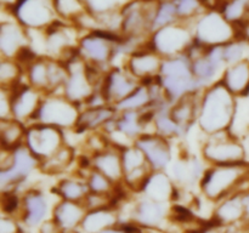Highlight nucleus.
Here are the masks:
<instances>
[{
	"mask_svg": "<svg viewBox=\"0 0 249 233\" xmlns=\"http://www.w3.org/2000/svg\"><path fill=\"white\" fill-rule=\"evenodd\" d=\"M237 108V97L219 80L201 92L196 126L202 135L230 130Z\"/></svg>",
	"mask_w": 249,
	"mask_h": 233,
	"instance_id": "nucleus-1",
	"label": "nucleus"
},
{
	"mask_svg": "<svg viewBox=\"0 0 249 233\" xmlns=\"http://www.w3.org/2000/svg\"><path fill=\"white\" fill-rule=\"evenodd\" d=\"M160 0H130L122 9L121 35L131 50L147 45Z\"/></svg>",
	"mask_w": 249,
	"mask_h": 233,
	"instance_id": "nucleus-2",
	"label": "nucleus"
},
{
	"mask_svg": "<svg viewBox=\"0 0 249 233\" xmlns=\"http://www.w3.org/2000/svg\"><path fill=\"white\" fill-rule=\"evenodd\" d=\"M124 39L112 32L94 29L85 31L78 43V55L85 63L96 69L107 72L116 65L119 49Z\"/></svg>",
	"mask_w": 249,
	"mask_h": 233,
	"instance_id": "nucleus-3",
	"label": "nucleus"
},
{
	"mask_svg": "<svg viewBox=\"0 0 249 233\" xmlns=\"http://www.w3.org/2000/svg\"><path fill=\"white\" fill-rule=\"evenodd\" d=\"M249 181V162L241 164L208 165L199 188L213 200L228 198Z\"/></svg>",
	"mask_w": 249,
	"mask_h": 233,
	"instance_id": "nucleus-4",
	"label": "nucleus"
},
{
	"mask_svg": "<svg viewBox=\"0 0 249 233\" xmlns=\"http://www.w3.org/2000/svg\"><path fill=\"white\" fill-rule=\"evenodd\" d=\"M195 41L204 48L223 46L245 35L237 24L232 23L219 9H207L191 22Z\"/></svg>",
	"mask_w": 249,
	"mask_h": 233,
	"instance_id": "nucleus-5",
	"label": "nucleus"
},
{
	"mask_svg": "<svg viewBox=\"0 0 249 233\" xmlns=\"http://www.w3.org/2000/svg\"><path fill=\"white\" fill-rule=\"evenodd\" d=\"M158 80L170 103L192 92H201L204 90L195 78L191 60L187 53L164 58Z\"/></svg>",
	"mask_w": 249,
	"mask_h": 233,
	"instance_id": "nucleus-6",
	"label": "nucleus"
},
{
	"mask_svg": "<svg viewBox=\"0 0 249 233\" xmlns=\"http://www.w3.org/2000/svg\"><path fill=\"white\" fill-rule=\"evenodd\" d=\"M199 155L208 165L241 164L249 162L247 146L230 130L203 135Z\"/></svg>",
	"mask_w": 249,
	"mask_h": 233,
	"instance_id": "nucleus-7",
	"label": "nucleus"
},
{
	"mask_svg": "<svg viewBox=\"0 0 249 233\" xmlns=\"http://www.w3.org/2000/svg\"><path fill=\"white\" fill-rule=\"evenodd\" d=\"M83 33L84 31L77 24L58 19L45 31H40V55L66 62L77 53Z\"/></svg>",
	"mask_w": 249,
	"mask_h": 233,
	"instance_id": "nucleus-8",
	"label": "nucleus"
},
{
	"mask_svg": "<svg viewBox=\"0 0 249 233\" xmlns=\"http://www.w3.org/2000/svg\"><path fill=\"white\" fill-rule=\"evenodd\" d=\"M0 184L2 191H14L33 172L39 171L40 162L24 145L0 154Z\"/></svg>",
	"mask_w": 249,
	"mask_h": 233,
	"instance_id": "nucleus-9",
	"label": "nucleus"
},
{
	"mask_svg": "<svg viewBox=\"0 0 249 233\" xmlns=\"http://www.w3.org/2000/svg\"><path fill=\"white\" fill-rule=\"evenodd\" d=\"M67 75L66 62L45 55H38L24 68L26 82L44 95L62 91Z\"/></svg>",
	"mask_w": 249,
	"mask_h": 233,
	"instance_id": "nucleus-10",
	"label": "nucleus"
},
{
	"mask_svg": "<svg viewBox=\"0 0 249 233\" xmlns=\"http://www.w3.org/2000/svg\"><path fill=\"white\" fill-rule=\"evenodd\" d=\"M80 111L82 107L71 101L62 92L45 94L33 123L48 124L67 133L75 129L79 120Z\"/></svg>",
	"mask_w": 249,
	"mask_h": 233,
	"instance_id": "nucleus-11",
	"label": "nucleus"
},
{
	"mask_svg": "<svg viewBox=\"0 0 249 233\" xmlns=\"http://www.w3.org/2000/svg\"><path fill=\"white\" fill-rule=\"evenodd\" d=\"M191 23L178 21L153 31L148 45L155 49L163 58L186 55L195 45Z\"/></svg>",
	"mask_w": 249,
	"mask_h": 233,
	"instance_id": "nucleus-12",
	"label": "nucleus"
},
{
	"mask_svg": "<svg viewBox=\"0 0 249 233\" xmlns=\"http://www.w3.org/2000/svg\"><path fill=\"white\" fill-rule=\"evenodd\" d=\"M9 12L28 31H45L60 19L53 0H14Z\"/></svg>",
	"mask_w": 249,
	"mask_h": 233,
	"instance_id": "nucleus-13",
	"label": "nucleus"
},
{
	"mask_svg": "<svg viewBox=\"0 0 249 233\" xmlns=\"http://www.w3.org/2000/svg\"><path fill=\"white\" fill-rule=\"evenodd\" d=\"M66 143V131L62 129L41 123H32L27 126L24 146L38 158L39 162L55 154Z\"/></svg>",
	"mask_w": 249,
	"mask_h": 233,
	"instance_id": "nucleus-14",
	"label": "nucleus"
},
{
	"mask_svg": "<svg viewBox=\"0 0 249 233\" xmlns=\"http://www.w3.org/2000/svg\"><path fill=\"white\" fill-rule=\"evenodd\" d=\"M164 58L150 45L135 49L124 57L122 65L140 83H148L158 79Z\"/></svg>",
	"mask_w": 249,
	"mask_h": 233,
	"instance_id": "nucleus-15",
	"label": "nucleus"
},
{
	"mask_svg": "<svg viewBox=\"0 0 249 233\" xmlns=\"http://www.w3.org/2000/svg\"><path fill=\"white\" fill-rule=\"evenodd\" d=\"M140 84L123 65H116L105 73L100 92L106 103L116 107Z\"/></svg>",
	"mask_w": 249,
	"mask_h": 233,
	"instance_id": "nucleus-16",
	"label": "nucleus"
},
{
	"mask_svg": "<svg viewBox=\"0 0 249 233\" xmlns=\"http://www.w3.org/2000/svg\"><path fill=\"white\" fill-rule=\"evenodd\" d=\"M122 162H123V183L133 191L141 192L146 180L155 170L151 167L147 158L142 150L133 143L122 148Z\"/></svg>",
	"mask_w": 249,
	"mask_h": 233,
	"instance_id": "nucleus-17",
	"label": "nucleus"
},
{
	"mask_svg": "<svg viewBox=\"0 0 249 233\" xmlns=\"http://www.w3.org/2000/svg\"><path fill=\"white\" fill-rule=\"evenodd\" d=\"M173 142H174L173 140L164 137L155 131H148L142 133L134 143L142 150L151 167L156 171V170H168L172 164L173 159L175 158Z\"/></svg>",
	"mask_w": 249,
	"mask_h": 233,
	"instance_id": "nucleus-18",
	"label": "nucleus"
},
{
	"mask_svg": "<svg viewBox=\"0 0 249 233\" xmlns=\"http://www.w3.org/2000/svg\"><path fill=\"white\" fill-rule=\"evenodd\" d=\"M31 46V33L9 12L0 22V55L5 58H17Z\"/></svg>",
	"mask_w": 249,
	"mask_h": 233,
	"instance_id": "nucleus-19",
	"label": "nucleus"
},
{
	"mask_svg": "<svg viewBox=\"0 0 249 233\" xmlns=\"http://www.w3.org/2000/svg\"><path fill=\"white\" fill-rule=\"evenodd\" d=\"M10 91H11L12 118L22 121L26 125L33 123L34 116L44 97L43 92L31 86L26 80Z\"/></svg>",
	"mask_w": 249,
	"mask_h": 233,
	"instance_id": "nucleus-20",
	"label": "nucleus"
},
{
	"mask_svg": "<svg viewBox=\"0 0 249 233\" xmlns=\"http://www.w3.org/2000/svg\"><path fill=\"white\" fill-rule=\"evenodd\" d=\"M207 164L201 155L190 154L187 152L180 153L173 159L167 171L177 184L184 187H192L198 184L206 171Z\"/></svg>",
	"mask_w": 249,
	"mask_h": 233,
	"instance_id": "nucleus-21",
	"label": "nucleus"
},
{
	"mask_svg": "<svg viewBox=\"0 0 249 233\" xmlns=\"http://www.w3.org/2000/svg\"><path fill=\"white\" fill-rule=\"evenodd\" d=\"M118 114V111L114 106L108 103L91 104V106L83 107L80 111L79 120L74 130L80 135L102 131Z\"/></svg>",
	"mask_w": 249,
	"mask_h": 233,
	"instance_id": "nucleus-22",
	"label": "nucleus"
},
{
	"mask_svg": "<svg viewBox=\"0 0 249 233\" xmlns=\"http://www.w3.org/2000/svg\"><path fill=\"white\" fill-rule=\"evenodd\" d=\"M91 165L94 169L108 177L114 183H123V162L122 147L111 143L104 150L91 154Z\"/></svg>",
	"mask_w": 249,
	"mask_h": 233,
	"instance_id": "nucleus-23",
	"label": "nucleus"
},
{
	"mask_svg": "<svg viewBox=\"0 0 249 233\" xmlns=\"http://www.w3.org/2000/svg\"><path fill=\"white\" fill-rule=\"evenodd\" d=\"M201 92H192V94L186 95L178 101L170 103V116L182 129L185 133H189L192 126L197 124Z\"/></svg>",
	"mask_w": 249,
	"mask_h": 233,
	"instance_id": "nucleus-24",
	"label": "nucleus"
},
{
	"mask_svg": "<svg viewBox=\"0 0 249 233\" xmlns=\"http://www.w3.org/2000/svg\"><path fill=\"white\" fill-rule=\"evenodd\" d=\"M141 192L145 193L147 198L160 203L167 199L175 198L178 189L177 183L167 170H156L151 172Z\"/></svg>",
	"mask_w": 249,
	"mask_h": 233,
	"instance_id": "nucleus-25",
	"label": "nucleus"
},
{
	"mask_svg": "<svg viewBox=\"0 0 249 233\" xmlns=\"http://www.w3.org/2000/svg\"><path fill=\"white\" fill-rule=\"evenodd\" d=\"M220 82L236 97L247 96L249 90V57L228 66Z\"/></svg>",
	"mask_w": 249,
	"mask_h": 233,
	"instance_id": "nucleus-26",
	"label": "nucleus"
},
{
	"mask_svg": "<svg viewBox=\"0 0 249 233\" xmlns=\"http://www.w3.org/2000/svg\"><path fill=\"white\" fill-rule=\"evenodd\" d=\"M77 163V152L73 146L66 143L61 150H58L55 154L49 157L48 159L40 162L39 171L44 175H67L70 174L71 167Z\"/></svg>",
	"mask_w": 249,
	"mask_h": 233,
	"instance_id": "nucleus-27",
	"label": "nucleus"
},
{
	"mask_svg": "<svg viewBox=\"0 0 249 233\" xmlns=\"http://www.w3.org/2000/svg\"><path fill=\"white\" fill-rule=\"evenodd\" d=\"M55 191L65 200L79 201V203L82 200H85L90 193L87 179L74 170L70 172L68 176L63 177L57 182Z\"/></svg>",
	"mask_w": 249,
	"mask_h": 233,
	"instance_id": "nucleus-28",
	"label": "nucleus"
},
{
	"mask_svg": "<svg viewBox=\"0 0 249 233\" xmlns=\"http://www.w3.org/2000/svg\"><path fill=\"white\" fill-rule=\"evenodd\" d=\"M27 126L15 118L0 120V148L11 150L24 145Z\"/></svg>",
	"mask_w": 249,
	"mask_h": 233,
	"instance_id": "nucleus-29",
	"label": "nucleus"
},
{
	"mask_svg": "<svg viewBox=\"0 0 249 233\" xmlns=\"http://www.w3.org/2000/svg\"><path fill=\"white\" fill-rule=\"evenodd\" d=\"M24 68L16 58H5L0 60V87L14 89L17 85L23 83Z\"/></svg>",
	"mask_w": 249,
	"mask_h": 233,
	"instance_id": "nucleus-30",
	"label": "nucleus"
},
{
	"mask_svg": "<svg viewBox=\"0 0 249 233\" xmlns=\"http://www.w3.org/2000/svg\"><path fill=\"white\" fill-rule=\"evenodd\" d=\"M26 206V221L31 225L38 223L46 213V200L40 191L32 189L24 197Z\"/></svg>",
	"mask_w": 249,
	"mask_h": 233,
	"instance_id": "nucleus-31",
	"label": "nucleus"
},
{
	"mask_svg": "<svg viewBox=\"0 0 249 233\" xmlns=\"http://www.w3.org/2000/svg\"><path fill=\"white\" fill-rule=\"evenodd\" d=\"M130 0H83L88 14L95 18L118 14Z\"/></svg>",
	"mask_w": 249,
	"mask_h": 233,
	"instance_id": "nucleus-32",
	"label": "nucleus"
},
{
	"mask_svg": "<svg viewBox=\"0 0 249 233\" xmlns=\"http://www.w3.org/2000/svg\"><path fill=\"white\" fill-rule=\"evenodd\" d=\"M83 176L87 179L88 186L90 188V193H96V194H108V196H113L114 192L117 191L118 186L121 184L114 183L113 181L97 171L96 169L91 167L88 171L83 174Z\"/></svg>",
	"mask_w": 249,
	"mask_h": 233,
	"instance_id": "nucleus-33",
	"label": "nucleus"
},
{
	"mask_svg": "<svg viewBox=\"0 0 249 233\" xmlns=\"http://www.w3.org/2000/svg\"><path fill=\"white\" fill-rule=\"evenodd\" d=\"M56 12L60 19L71 23H77L78 19L87 14L83 0H53Z\"/></svg>",
	"mask_w": 249,
	"mask_h": 233,
	"instance_id": "nucleus-34",
	"label": "nucleus"
},
{
	"mask_svg": "<svg viewBox=\"0 0 249 233\" xmlns=\"http://www.w3.org/2000/svg\"><path fill=\"white\" fill-rule=\"evenodd\" d=\"M177 7L179 21L191 23L201 14H203L207 7L204 0H173Z\"/></svg>",
	"mask_w": 249,
	"mask_h": 233,
	"instance_id": "nucleus-35",
	"label": "nucleus"
},
{
	"mask_svg": "<svg viewBox=\"0 0 249 233\" xmlns=\"http://www.w3.org/2000/svg\"><path fill=\"white\" fill-rule=\"evenodd\" d=\"M223 53L228 66L248 58L249 40L246 38V35L240 36L226 45H223Z\"/></svg>",
	"mask_w": 249,
	"mask_h": 233,
	"instance_id": "nucleus-36",
	"label": "nucleus"
},
{
	"mask_svg": "<svg viewBox=\"0 0 249 233\" xmlns=\"http://www.w3.org/2000/svg\"><path fill=\"white\" fill-rule=\"evenodd\" d=\"M178 21H179V17H178L174 1L173 0H160L157 10H156L155 19H153V31Z\"/></svg>",
	"mask_w": 249,
	"mask_h": 233,
	"instance_id": "nucleus-37",
	"label": "nucleus"
},
{
	"mask_svg": "<svg viewBox=\"0 0 249 233\" xmlns=\"http://www.w3.org/2000/svg\"><path fill=\"white\" fill-rule=\"evenodd\" d=\"M57 222L62 226H72L78 222L82 216V205L79 201H71L63 199L62 203L56 209Z\"/></svg>",
	"mask_w": 249,
	"mask_h": 233,
	"instance_id": "nucleus-38",
	"label": "nucleus"
},
{
	"mask_svg": "<svg viewBox=\"0 0 249 233\" xmlns=\"http://www.w3.org/2000/svg\"><path fill=\"white\" fill-rule=\"evenodd\" d=\"M12 118L11 91L5 87H0V120Z\"/></svg>",
	"mask_w": 249,
	"mask_h": 233,
	"instance_id": "nucleus-39",
	"label": "nucleus"
},
{
	"mask_svg": "<svg viewBox=\"0 0 249 233\" xmlns=\"http://www.w3.org/2000/svg\"><path fill=\"white\" fill-rule=\"evenodd\" d=\"M19 201L14 191H4V197H2V209L5 213L11 214L16 210Z\"/></svg>",
	"mask_w": 249,
	"mask_h": 233,
	"instance_id": "nucleus-40",
	"label": "nucleus"
},
{
	"mask_svg": "<svg viewBox=\"0 0 249 233\" xmlns=\"http://www.w3.org/2000/svg\"><path fill=\"white\" fill-rule=\"evenodd\" d=\"M243 208H245V216L249 221V189L243 192Z\"/></svg>",
	"mask_w": 249,
	"mask_h": 233,
	"instance_id": "nucleus-41",
	"label": "nucleus"
},
{
	"mask_svg": "<svg viewBox=\"0 0 249 233\" xmlns=\"http://www.w3.org/2000/svg\"><path fill=\"white\" fill-rule=\"evenodd\" d=\"M245 143L246 146H247V150H248V154H249V135L247 136V137L245 138Z\"/></svg>",
	"mask_w": 249,
	"mask_h": 233,
	"instance_id": "nucleus-42",
	"label": "nucleus"
},
{
	"mask_svg": "<svg viewBox=\"0 0 249 233\" xmlns=\"http://www.w3.org/2000/svg\"><path fill=\"white\" fill-rule=\"evenodd\" d=\"M247 96L249 97V90H248V94H247Z\"/></svg>",
	"mask_w": 249,
	"mask_h": 233,
	"instance_id": "nucleus-43",
	"label": "nucleus"
}]
</instances>
